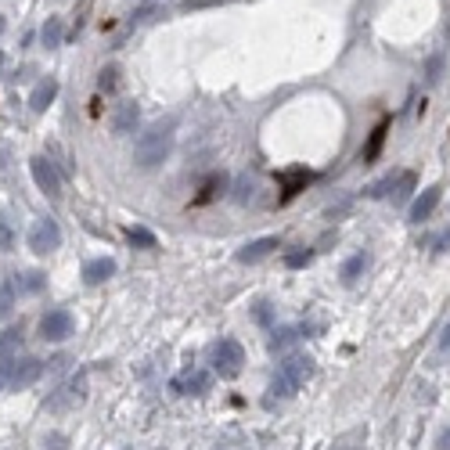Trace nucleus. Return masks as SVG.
<instances>
[{"mask_svg": "<svg viewBox=\"0 0 450 450\" xmlns=\"http://www.w3.org/2000/svg\"><path fill=\"white\" fill-rule=\"evenodd\" d=\"M166 151H170V130H162V127L148 130V134L141 137V144H137V159H141V166H155V162H162Z\"/></svg>", "mask_w": 450, "mask_h": 450, "instance_id": "obj_1", "label": "nucleus"}, {"mask_svg": "<svg viewBox=\"0 0 450 450\" xmlns=\"http://www.w3.org/2000/svg\"><path fill=\"white\" fill-rule=\"evenodd\" d=\"M62 235L58 227H54V220H36L33 223V231H29V249L33 252H50V249H58Z\"/></svg>", "mask_w": 450, "mask_h": 450, "instance_id": "obj_2", "label": "nucleus"}, {"mask_svg": "<svg viewBox=\"0 0 450 450\" xmlns=\"http://www.w3.org/2000/svg\"><path fill=\"white\" fill-rule=\"evenodd\" d=\"M69 331H73V317L65 310H50L40 321V335H43V339H65Z\"/></svg>", "mask_w": 450, "mask_h": 450, "instance_id": "obj_3", "label": "nucleus"}, {"mask_svg": "<svg viewBox=\"0 0 450 450\" xmlns=\"http://www.w3.org/2000/svg\"><path fill=\"white\" fill-rule=\"evenodd\" d=\"M385 134H389V116H385V119H378V127L371 130V137H368V144L360 148V162H375V159L382 155V144H385Z\"/></svg>", "mask_w": 450, "mask_h": 450, "instance_id": "obj_4", "label": "nucleus"}, {"mask_svg": "<svg viewBox=\"0 0 450 450\" xmlns=\"http://www.w3.org/2000/svg\"><path fill=\"white\" fill-rule=\"evenodd\" d=\"M29 166H33V181H36L47 195H58V177H54L50 162H47V159H33Z\"/></svg>", "mask_w": 450, "mask_h": 450, "instance_id": "obj_5", "label": "nucleus"}, {"mask_svg": "<svg viewBox=\"0 0 450 450\" xmlns=\"http://www.w3.org/2000/svg\"><path fill=\"white\" fill-rule=\"evenodd\" d=\"M306 184H310V173H306V170H289V173H281V188H285V191H281V198H285V202L296 198Z\"/></svg>", "mask_w": 450, "mask_h": 450, "instance_id": "obj_6", "label": "nucleus"}, {"mask_svg": "<svg viewBox=\"0 0 450 450\" xmlns=\"http://www.w3.org/2000/svg\"><path fill=\"white\" fill-rule=\"evenodd\" d=\"M36 375H40V360H15V364H11V389L29 385Z\"/></svg>", "mask_w": 450, "mask_h": 450, "instance_id": "obj_7", "label": "nucleus"}, {"mask_svg": "<svg viewBox=\"0 0 450 450\" xmlns=\"http://www.w3.org/2000/svg\"><path fill=\"white\" fill-rule=\"evenodd\" d=\"M216 364H220V371H223V375H235V371H238V364H242V350H238L235 343H223V346L216 350Z\"/></svg>", "mask_w": 450, "mask_h": 450, "instance_id": "obj_8", "label": "nucleus"}, {"mask_svg": "<svg viewBox=\"0 0 450 450\" xmlns=\"http://www.w3.org/2000/svg\"><path fill=\"white\" fill-rule=\"evenodd\" d=\"M54 94H58V83H54V80H43V83H36V90H33V97H29L33 112H43V108L54 101Z\"/></svg>", "mask_w": 450, "mask_h": 450, "instance_id": "obj_9", "label": "nucleus"}, {"mask_svg": "<svg viewBox=\"0 0 450 450\" xmlns=\"http://www.w3.org/2000/svg\"><path fill=\"white\" fill-rule=\"evenodd\" d=\"M18 343H22V335H18L15 328L0 331V360H8L11 353H18Z\"/></svg>", "mask_w": 450, "mask_h": 450, "instance_id": "obj_10", "label": "nucleus"}, {"mask_svg": "<svg viewBox=\"0 0 450 450\" xmlns=\"http://www.w3.org/2000/svg\"><path fill=\"white\" fill-rule=\"evenodd\" d=\"M274 245H277L274 238H263V242H252V245H245V252H238V259H242V263H249V259H259V256H267V252H270Z\"/></svg>", "mask_w": 450, "mask_h": 450, "instance_id": "obj_11", "label": "nucleus"}, {"mask_svg": "<svg viewBox=\"0 0 450 450\" xmlns=\"http://www.w3.org/2000/svg\"><path fill=\"white\" fill-rule=\"evenodd\" d=\"M112 270H116V263H112V259H94V263H87V281H105Z\"/></svg>", "mask_w": 450, "mask_h": 450, "instance_id": "obj_12", "label": "nucleus"}, {"mask_svg": "<svg viewBox=\"0 0 450 450\" xmlns=\"http://www.w3.org/2000/svg\"><path fill=\"white\" fill-rule=\"evenodd\" d=\"M43 47H58L62 43V22L58 18H47V26H43Z\"/></svg>", "mask_w": 450, "mask_h": 450, "instance_id": "obj_13", "label": "nucleus"}, {"mask_svg": "<svg viewBox=\"0 0 450 450\" xmlns=\"http://www.w3.org/2000/svg\"><path fill=\"white\" fill-rule=\"evenodd\" d=\"M216 188H223V181H216V177H213V181H209V184L202 188V195H198V198H195L191 205H205V202H209V198L216 195Z\"/></svg>", "mask_w": 450, "mask_h": 450, "instance_id": "obj_14", "label": "nucleus"}, {"mask_svg": "<svg viewBox=\"0 0 450 450\" xmlns=\"http://www.w3.org/2000/svg\"><path fill=\"white\" fill-rule=\"evenodd\" d=\"M40 277H43V274H36V270H33V274H22V285H15V289H26V292H36V289L43 285V281H40Z\"/></svg>", "mask_w": 450, "mask_h": 450, "instance_id": "obj_15", "label": "nucleus"}, {"mask_svg": "<svg viewBox=\"0 0 450 450\" xmlns=\"http://www.w3.org/2000/svg\"><path fill=\"white\" fill-rule=\"evenodd\" d=\"M436 198H439V188H432V191H429V198L414 205V220H422V216H425V213L432 209V202H436Z\"/></svg>", "mask_w": 450, "mask_h": 450, "instance_id": "obj_16", "label": "nucleus"}, {"mask_svg": "<svg viewBox=\"0 0 450 450\" xmlns=\"http://www.w3.org/2000/svg\"><path fill=\"white\" fill-rule=\"evenodd\" d=\"M11 285H0V317H8L11 314Z\"/></svg>", "mask_w": 450, "mask_h": 450, "instance_id": "obj_17", "label": "nucleus"}, {"mask_svg": "<svg viewBox=\"0 0 450 450\" xmlns=\"http://www.w3.org/2000/svg\"><path fill=\"white\" fill-rule=\"evenodd\" d=\"M11 245H15V235L8 231V223L0 220V252H11Z\"/></svg>", "mask_w": 450, "mask_h": 450, "instance_id": "obj_18", "label": "nucleus"}, {"mask_svg": "<svg viewBox=\"0 0 450 450\" xmlns=\"http://www.w3.org/2000/svg\"><path fill=\"white\" fill-rule=\"evenodd\" d=\"M134 119H137V108H134V105H130V108H123V116H119V119H116V130H127V127H130V123H134Z\"/></svg>", "mask_w": 450, "mask_h": 450, "instance_id": "obj_19", "label": "nucleus"}, {"mask_svg": "<svg viewBox=\"0 0 450 450\" xmlns=\"http://www.w3.org/2000/svg\"><path fill=\"white\" fill-rule=\"evenodd\" d=\"M11 364H15V360L0 364V389H4V385H11Z\"/></svg>", "mask_w": 450, "mask_h": 450, "instance_id": "obj_20", "label": "nucleus"}, {"mask_svg": "<svg viewBox=\"0 0 450 450\" xmlns=\"http://www.w3.org/2000/svg\"><path fill=\"white\" fill-rule=\"evenodd\" d=\"M0 36H4V18H0Z\"/></svg>", "mask_w": 450, "mask_h": 450, "instance_id": "obj_21", "label": "nucleus"}, {"mask_svg": "<svg viewBox=\"0 0 450 450\" xmlns=\"http://www.w3.org/2000/svg\"><path fill=\"white\" fill-rule=\"evenodd\" d=\"M0 69H4V54H0Z\"/></svg>", "mask_w": 450, "mask_h": 450, "instance_id": "obj_22", "label": "nucleus"}]
</instances>
